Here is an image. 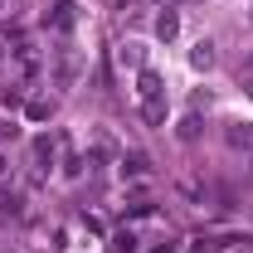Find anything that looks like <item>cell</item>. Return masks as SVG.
Segmentation results:
<instances>
[{
    "instance_id": "4",
    "label": "cell",
    "mask_w": 253,
    "mask_h": 253,
    "mask_svg": "<svg viewBox=\"0 0 253 253\" xmlns=\"http://www.w3.org/2000/svg\"><path fill=\"white\" fill-rule=\"evenodd\" d=\"M190 63H195V68H210V63H214V44H210V39H200V44H195V54H190Z\"/></svg>"
},
{
    "instance_id": "9",
    "label": "cell",
    "mask_w": 253,
    "mask_h": 253,
    "mask_svg": "<svg viewBox=\"0 0 253 253\" xmlns=\"http://www.w3.org/2000/svg\"><path fill=\"white\" fill-rule=\"evenodd\" d=\"M141 117H146L151 126H161L166 122V102H141Z\"/></svg>"
},
{
    "instance_id": "14",
    "label": "cell",
    "mask_w": 253,
    "mask_h": 253,
    "mask_svg": "<svg viewBox=\"0 0 253 253\" xmlns=\"http://www.w3.org/2000/svg\"><path fill=\"white\" fill-rule=\"evenodd\" d=\"M156 253H175V244H161V249H156Z\"/></svg>"
},
{
    "instance_id": "16",
    "label": "cell",
    "mask_w": 253,
    "mask_h": 253,
    "mask_svg": "<svg viewBox=\"0 0 253 253\" xmlns=\"http://www.w3.org/2000/svg\"><path fill=\"white\" fill-rule=\"evenodd\" d=\"M249 93H253V83H249Z\"/></svg>"
},
{
    "instance_id": "10",
    "label": "cell",
    "mask_w": 253,
    "mask_h": 253,
    "mask_svg": "<svg viewBox=\"0 0 253 253\" xmlns=\"http://www.w3.org/2000/svg\"><path fill=\"white\" fill-rule=\"evenodd\" d=\"M49 112H54V102H44V97H34V102H30V117H34V122H44Z\"/></svg>"
},
{
    "instance_id": "6",
    "label": "cell",
    "mask_w": 253,
    "mask_h": 253,
    "mask_svg": "<svg viewBox=\"0 0 253 253\" xmlns=\"http://www.w3.org/2000/svg\"><path fill=\"white\" fill-rule=\"evenodd\" d=\"M122 170H126V175H146V170H151V161L141 156V151H131V156L122 161Z\"/></svg>"
},
{
    "instance_id": "13",
    "label": "cell",
    "mask_w": 253,
    "mask_h": 253,
    "mask_svg": "<svg viewBox=\"0 0 253 253\" xmlns=\"http://www.w3.org/2000/svg\"><path fill=\"white\" fill-rule=\"evenodd\" d=\"M0 141H15V122H0Z\"/></svg>"
},
{
    "instance_id": "7",
    "label": "cell",
    "mask_w": 253,
    "mask_h": 253,
    "mask_svg": "<svg viewBox=\"0 0 253 253\" xmlns=\"http://www.w3.org/2000/svg\"><path fill=\"white\" fill-rule=\"evenodd\" d=\"M175 136H180V141H195V136H200V112H190L185 122L175 126Z\"/></svg>"
},
{
    "instance_id": "3",
    "label": "cell",
    "mask_w": 253,
    "mask_h": 253,
    "mask_svg": "<svg viewBox=\"0 0 253 253\" xmlns=\"http://www.w3.org/2000/svg\"><path fill=\"white\" fill-rule=\"evenodd\" d=\"M49 25H54L59 34H68V30H73V5H54V15H49Z\"/></svg>"
},
{
    "instance_id": "12",
    "label": "cell",
    "mask_w": 253,
    "mask_h": 253,
    "mask_svg": "<svg viewBox=\"0 0 253 253\" xmlns=\"http://www.w3.org/2000/svg\"><path fill=\"white\" fill-rule=\"evenodd\" d=\"M122 63H131V68H141V49H136V44H126V49H122Z\"/></svg>"
},
{
    "instance_id": "11",
    "label": "cell",
    "mask_w": 253,
    "mask_h": 253,
    "mask_svg": "<svg viewBox=\"0 0 253 253\" xmlns=\"http://www.w3.org/2000/svg\"><path fill=\"white\" fill-rule=\"evenodd\" d=\"M136 249V239H131V234H117V239H112V253H131Z\"/></svg>"
},
{
    "instance_id": "2",
    "label": "cell",
    "mask_w": 253,
    "mask_h": 253,
    "mask_svg": "<svg viewBox=\"0 0 253 253\" xmlns=\"http://www.w3.org/2000/svg\"><path fill=\"white\" fill-rule=\"evenodd\" d=\"M136 93H141V102H166V88H161V78L151 73V68H141V78H136Z\"/></svg>"
},
{
    "instance_id": "1",
    "label": "cell",
    "mask_w": 253,
    "mask_h": 253,
    "mask_svg": "<svg viewBox=\"0 0 253 253\" xmlns=\"http://www.w3.org/2000/svg\"><path fill=\"white\" fill-rule=\"evenodd\" d=\"M54 83H59V88H73V83H78V54L59 49V59H54Z\"/></svg>"
},
{
    "instance_id": "15",
    "label": "cell",
    "mask_w": 253,
    "mask_h": 253,
    "mask_svg": "<svg viewBox=\"0 0 253 253\" xmlns=\"http://www.w3.org/2000/svg\"><path fill=\"white\" fill-rule=\"evenodd\" d=\"M249 25H253V10H249Z\"/></svg>"
},
{
    "instance_id": "8",
    "label": "cell",
    "mask_w": 253,
    "mask_h": 253,
    "mask_svg": "<svg viewBox=\"0 0 253 253\" xmlns=\"http://www.w3.org/2000/svg\"><path fill=\"white\" fill-rule=\"evenodd\" d=\"M229 146H249L253 151V126H229Z\"/></svg>"
},
{
    "instance_id": "5",
    "label": "cell",
    "mask_w": 253,
    "mask_h": 253,
    "mask_svg": "<svg viewBox=\"0 0 253 253\" xmlns=\"http://www.w3.org/2000/svg\"><path fill=\"white\" fill-rule=\"evenodd\" d=\"M156 34H161V39H175V34H180V20H175V10H166V15L156 20Z\"/></svg>"
}]
</instances>
